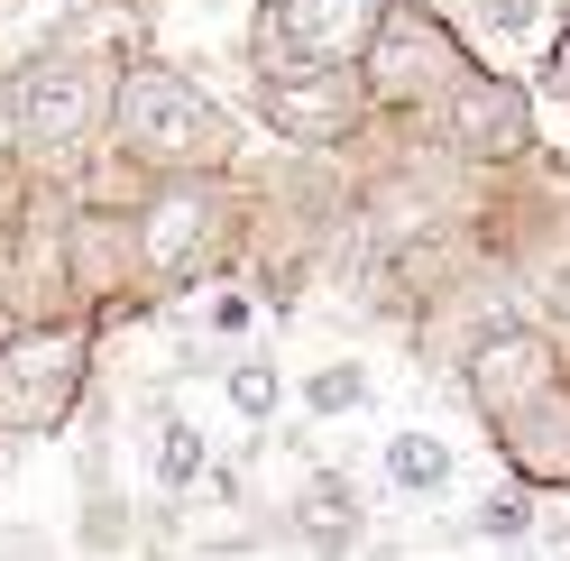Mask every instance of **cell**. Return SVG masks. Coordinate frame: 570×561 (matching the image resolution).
<instances>
[{
	"mask_svg": "<svg viewBox=\"0 0 570 561\" xmlns=\"http://www.w3.org/2000/svg\"><path fill=\"white\" fill-rule=\"evenodd\" d=\"M101 129L120 138L129 166H157V175H212L222 148H230V120L212 111L175 65H120L111 120H101Z\"/></svg>",
	"mask_w": 570,
	"mask_h": 561,
	"instance_id": "cell-1",
	"label": "cell"
},
{
	"mask_svg": "<svg viewBox=\"0 0 570 561\" xmlns=\"http://www.w3.org/2000/svg\"><path fill=\"white\" fill-rule=\"evenodd\" d=\"M111 56H92V47H47V56H28L10 92H0V120H10V138L28 157H65V148H83V138L111 120Z\"/></svg>",
	"mask_w": 570,
	"mask_h": 561,
	"instance_id": "cell-2",
	"label": "cell"
},
{
	"mask_svg": "<svg viewBox=\"0 0 570 561\" xmlns=\"http://www.w3.org/2000/svg\"><path fill=\"white\" fill-rule=\"evenodd\" d=\"M470 47H460V28L442 10H423V0H386V19H377V38L368 56L350 65L368 92V111H433V101L470 75Z\"/></svg>",
	"mask_w": 570,
	"mask_h": 561,
	"instance_id": "cell-3",
	"label": "cell"
},
{
	"mask_svg": "<svg viewBox=\"0 0 570 561\" xmlns=\"http://www.w3.org/2000/svg\"><path fill=\"white\" fill-rule=\"evenodd\" d=\"M92 387V323H10L0 332V433H56Z\"/></svg>",
	"mask_w": 570,
	"mask_h": 561,
	"instance_id": "cell-4",
	"label": "cell"
},
{
	"mask_svg": "<svg viewBox=\"0 0 570 561\" xmlns=\"http://www.w3.org/2000/svg\"><path fill=\"white\" fill-rule=\"evenodd\" d=\"M386 0H267L248 28L258 75H304V65H360Z\"/></svg>",
	"mask_w": 570,
	"mask_h": 561,
	"instance_id": "cell-5",
	"label": "cell"
},
{
	"mask_svg": "<svg viewBox=\"0 0 570 561\" xmlns=\"http://www.w3.org/2000/svg\"><path fill=\"white\" fill-rule=\"evenodd\" d=\"M222 230H230V194L212 185V175H175V185L148 194V213H138V276H157V286H203Z\"/></svg>",
	"mask_w": 570,
	"mask_h": 561,
	"instance_id": "cell-6",
	"label": "cell"
},
{
	"mask_svg": "<svg viewBox=\"0 0 570 561\" xmlns=\"http://www.w3.org/2000/svg\"><path fill=\"white\" fill-rule=\"evenodd\" d=\"M442 138H451V157H479V166H507L533 148V92L515 75H497V65H470L442 101Z\"/></svg>",
	"mask_w": 570,
	"mask_h": 561,
	"instance_id": "cell-7",
	"label": "cell"
},
{
	"mask_svg": "<svg viewBox=\"0 0 570 561\" xmlns=\"http://www.w3.org/2000/svg\"><path fill=\"white\" fill-rule=\"evenodd\" d=\"M258 120L285 148H341L368 120V92L350 65H304V75H258Z\"/></svg>",
	"mask_w": 570,
	"mask_h": 561,
	"instance_id": "cell-8",
	"label": "cell"
},
{
	"mask_svg": "<svg viewBox=\"0 0 570 561\" xmlns=\"http://www.w3.org/2000/svg\"><path fill=\"white\" fill-rule=\"evenodd\" d=\"M570 360H561V341L552 332H488L479 350H460V387H470V405L488 414V424H497V414H507V405H524L533 387H552V377H561Z\"/></svg>",
	"mask_w": 570,
	"mask_h": 561,
	"instance_id": "cell-9",
	"label": "cell"
},
{
	"mask_svg": "<svg viewBox=\"0 0 570 561\" xmlns=\"http://www.w3.org/2000/svg\"><path fill=\"white\" fill-rule=\"evenodd\" d=\"M488 433H497V451L515 461L524 488H570V368L552 377V387H533L524 405H507Z\"/></svg>",
	"mask_w": 570,
	"mask_h": 561,
	"instance_id": "cell-10",
	"label": "cell"
},
{
	"mask_svg": "<svg viewBox=\"0 0 570 561\" xmlns=\"http://www.w3.org/2000/svg\"><path fill=\"white\" fill-rule=\"evenodd\" d=\"M129 276H138V222L83 203V213H75V295L83 304H111Z\"/></svg>",
	"mask_w": 570,
	"mask_h": 561,
	"instance_id": "cell-11",
	"label": "cell"
},
{
	"mask_svg": "<svg viewBox=\"0 0 570 561\" xmlns=\"http://www.w3.org/2000/svg\"><path fill=\"white\" fill-rule=\"evenodd\" d=\"M295 524L313 534V552H323V561H341L350 543H360V498H350L332 470H313V479H304V498H295Z\"/></svg>",
	"mask_w": 570,
	"mask_h": 561,
	"instance_id": "cell-12",
	"label": "cell"
},
{
	"mask_svg": "<svg viewBox=\"0 0 570 561\" xmlns=\"http://www.w3.org/2000/svg\"><path fill=\"white\" fill-rule=\"evenodd\" d=\"M377 470H386V488H396V498H433V488H451V442L405 424V433H386Z\"/></svg>",
	"mask_w": 570,
	"mask_h": 561,
	"instance_id": "cell-13",
	"label": "cell"
},
{
	"mask_svg": "<svg viewBox=\"0 0 570 561\" xmlns=\"http://www.w3.org/2000/svg\"><path fill=\"white\" fill-rule=\"evenodd\" d=\"M194 479H203V433L185 414H157V498H185Z\"/></svg>",
	"mask_w": 570,
	"mask_h": 561,
	"instance_id": "cell-14",
	"label": "cell"
},
{
	"mask_svg": "<svg viewBox=\"0 0 570 561\" xmlns=\"http://www.w3.org/2000/svg\"><path fill=\"white\" fill-rule=\"evenodd\" d=\"M222 387H230V414H239V424H267L276 396H285V377H276V360H258V350H248V360L222 368Z\"/></svg>",
	"mask_w": 570,
	"mask_h": 561,
	"instance_id": "cell-15",
	"label": "cell"
},
{
	"mask_svg": "<svg viewBox=\"0 0 570 561\" xmlns=\"http://www.w3.org/2000/svg\"><path fill=\"white\" fill-rule=\"evenodd\" d=\"M360 405H368V368L360 360H332V368L304 377V414H323V424L332 414H360Z\"/></svg>",
	"mask_w": 570,
	"mask_h": 561,
	"instance_id": "cell-16",
	"label": "cell"
},
{
	"mask_svg": "<svg viewBox=\"0 0 570 561\" xmlns=\"http://www.w3.org/2000/svg\"><path fill=\"white\" fill-rule=\"evenodd\" d=\"M479 534H497V543L533 534V498H497V506H479Z\"/></svg>",
	"mask_w": 570,
	"mask_h": 561,
	"instance_id": "cell-17",
	"label": "cell"
},
{
	"mask_svg": "<svg viewBox=\"0 0 570 561\" xmlns=\"http://www.w3.org/2000/svg\"><path fill=\"white\" fill-rule=\"evenodd\" d=\"M479 19L497 28V38H524V28L543 19V0H479Z\"/></svg>",
	"mask_w": 570,
	"mask_h": 561,
	"instance_id": "cell-18",
	"label": "cell"
},
{
	"mask_svg": "<svg viewBox=\"0 0 570 561\" xmlns=\"http://www.w3.org/2000/svg\"><path fill=\"white\" fill-rule=\"evenodd\" d=\"M248 313H258L248 295H212V332H222V341H239V332H248Z\"/></svg>",
	"mask_w": 570,
	"mask_h": 561,
	"instance_id": "cell-19",
	"label": "cell"
},
{
	"mask_svg": "<svg viewBox=\"0 0 570 561\" xmlns=\"http://www.w3.org/2000/svg\"><path fill=\"white\" fill-rule=\"evenodd\" d=\"M543 92H561V101H570V28H561V47H552V65H543Z\"/></svg>",
	"mask_w": 570,
	"mask_h": 561,
	"instance_id": "cell-20",
	"label": "cell"
},
{
	"mask_svg": "<svg viewBox=\"0 0 570 561\" xmlns=\"http://www.w3.org/2000/svg\"><path fill=\"white\" fill-rule=\"evenodd\" d=\"M0 561H47V543L38 534H0Z\"/></svg>",
	"mask_w": 570,
	"mask_h": 561,
	"instance_id": "cell-21",
	"label": "cell"
},
{
	"mask_svg": "<svg viewBox=\"0 0 570 561\" xmlns=\"http://www.w3.org/2000/svg\"><path fill=\"white\" fill-rule=\"evenodd\" d=\"M561 323H570V276H561Z\"/></svg>",
	"mask_w": 570,
	"mask_h": 561,
	"instance_id": "cell-22",
	"label": "cell"
}]
</instances>
